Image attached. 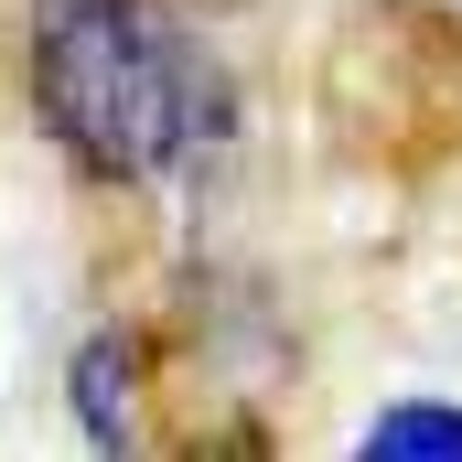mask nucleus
<instances>
[{
  "label": "nucleus",
  "mask_w": 462,
  "mask_h": 462,
  "mask_svg": "<svg viewBox=\"0 0 462 462\" xmlns=\"http://www.w3.org/2000/svg\"><path fill=\"white\" fill-rule=\"evenodd\" d=\"M22 108L87 183L162 194L236 140V65L183 0H32Z\"/></svg>",
  "instance_id": "nucleus-1"
}]
</instances>
